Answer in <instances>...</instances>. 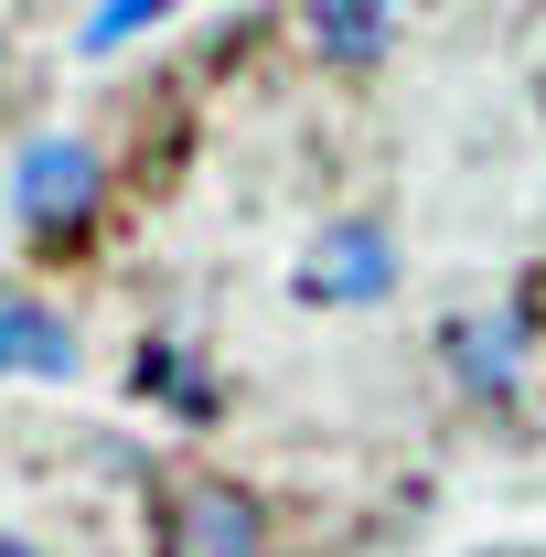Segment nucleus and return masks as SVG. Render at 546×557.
I'll return each instance as SVG.
<instances>
[{"label": "nucleus", "instance_id": "obj_2", "mask_svg": "<svg viewBox=\"0 0 546 557\" xmlns=\"http://www.w3.org/2000/svg\"><path fill=\"white\" fill-rule=\"evenodd\" d=\"M97 183H108V161H97L75 129H33L22 161H11V214H22L33 236H65V225L97 214Z\"/></svg>", "mask_w": 546, "mask_h": 557}, {"label": "nucleus", "instance_id": "obj_9", "mask_svg": "<svg viewBox=\"0 0 546 557\" xmlns=\"http://www.w3.org/2000/svg\"><path fill=\"white\" fill-rule=\"evenodd\" d=\"M0 557H44V547H33V536H0Z\"/></svg>", "mask_w": 546, "mask_h": 557}, {"label": "nucleus", "instance_id": "obj_4", "mask_svg": "<svg viewBox=\"0 0 546 557\" xmlns=\"http://www.w3.org/2000/svg\"><path fill=\"white\" fill-rule=\"evenodd\" d=\"M0 375H33V386H65L75 375L65 311H44L33 289H0Z\"/></svg>", "mask_w": 546, "mask_h": 557}, {"label": "nucleus", "instance_id": "obj_8", "mask_svg": "<svg viewBox=\"0 0 546 557\" xmlns=\"http://www.w3.org/2000/svg\"><path fill=\"white\" fill-rule=\"evenodd\" d=\"M139 375H150V386H161L172 408H204V375H194V364H183L172 344H150V364H139Z\"/></svg>", "mask_w": 546, "mask_h": 557}, {"label": "nucleus", "instance_id": "obj_6", "mask_svg": "<svg viewBox=\"0 0 546 557\" xmlns=\"http://www.w3.org/2000/svg\"><path fill=\"white\" fill-rule=\"evenodd\" d=\"M386 33H397V11H386V0H311V44H322L333 65H375V54H386Z\"/></svg>", "mask_w": 546, "mask_h": 557}, {"label": "nucleus", "instance_id": "obj_3", "mask_svg": "<svg viewBox=\"0 0 546 557\" xmlns=\"http://www.w3.org/2000/svg\"><path fill=\"white\" fill-rule=\"evenodd\" d=\"M172 536H183V557H269V515H258V493L247 483H194L183 493V525H172Z\"/></svg>", "mask_w": 546, "mask_h": 557}, {"label": "nucleus", "instance_id": "obj_5", "mask_svg": "<svg viewBox=\"0 0 546 557\" xmlns=\"http://www.w3.org/2000/svg\"><path fill=\"white\" fill-rule=\"evenodd\" d=\"M450 375H461L472 397H504V386L525 375V322H514V311H461V322H450Z\"/></svg>", "mask_w": 546, "mask_h": 557}, {"label": "nucleus", "instance_id": "obj_1", "mask_svg": "<svg viewBox=\"0 0 546 557\" xmlns=\"http://www.w3.org/2000/svg\"><path fill=\"white\" fill-rule=\"evenodd\" d=\"M397 289V236H386V214H333V225H311V247H300V300H322V311H375Z\"/></svg>", "mask_w": 546, "mask_h": 557}, {"label": "nucleus", "instance_id": "obj_7", "mask_svg": "<svg viewBox=\"0 0 546 557\" xmlns=\"http://www.w3.org/2000/svg\"><path fill=\"white\" fill-rule=\"evenodd\" d=\"M161 11H172V0H97V11H86V54H119L139 22H161Z\"/></svg>", "mask_w": 546, "mask_h": 557}]
</instances>
